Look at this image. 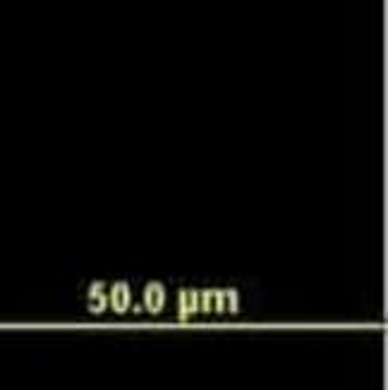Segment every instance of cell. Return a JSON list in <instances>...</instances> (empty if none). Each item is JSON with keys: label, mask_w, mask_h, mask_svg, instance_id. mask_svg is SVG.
I'll list each match as a JSON object with an SVG mask.
<instances>
[{"label": "cell", "mask_w": 388, "mask_h": 390, "mask_svg": "<svg viewBox=\"0 0 388 390\" xmlns=\"http://www.w3.org/2000/svg\"><path fill=\"white\" fill-rule=\"evenodd\" d=\"M86 302H89L91 314H103L108 309V290L103 283H94L86 290Z\"/></svg>", "instance_id": "4"}, {"label": "cell", "mask_w": 388, "mask_h": 390, "mask_svg": "<svg viewBox=\"0 0 388 390\" xmlns=\"http://www.w3.org/2000/svg\"><path fill=\"white\" fill-rule=\"evenodd\" d=\"M213 307V290H199V311L208 314Z\"/></svg>", "instance_id": "6"}, {"label": "cell", "mask_w": 388, "mask_h": 390, "mask_svg": "<svg viewBox=\"0 0 388 390\" xmlns=\"http://www.w3.org/2000/svg\"><path fill=\"white\" fill-rule=\"evenodd\" d=\"M142 300H144V309L149 314H161L168 302V292L161 283H149L147 288H144Z\"/></svg>", "instance_id": "1"}, {"label": "cell", "mask_w": 388, "mask_h": 390, "mask_svg": "<svg viewBox=\"0 0 388 390\" xmlns=\"http://www.w3.org/2000/svg\"><path fill=\"white\" fill-rule=\"evenodd\" d=\"M211 309H216L218 314H223V311L235 314L240 309V292H237V290H213Z\"/></svg>", "instance_id": "3"}, {"label": "cell", "mask_w": 388, "mask_h": 390, "mask_svg": "<svg viewBox=\"0 0 388 390\" xmlns=\"http://www.w3.org/2000/svg\"><path fill=\"white\" fill-rule=\"evenodd\" d=\"M108 307L115 314H125L132 307V292H130V285L127 283H115L108 290Z\"/></svg>", "instance_id": "2"}, {"label": "cell", "mask_w": 388, "mask_h": 390, "mask_svg": "<svg viewBox=\"0 0 388 390\" xmlns=\"http://www.w3.org/2000/svg\"><path fill=\"white\" fill-rule=\"evenodd\" d=\"M178 311H180L182 321L199 314V290H182L180 297H178Z\"/></svg>", "instance_id": "5"}]
</instances>
